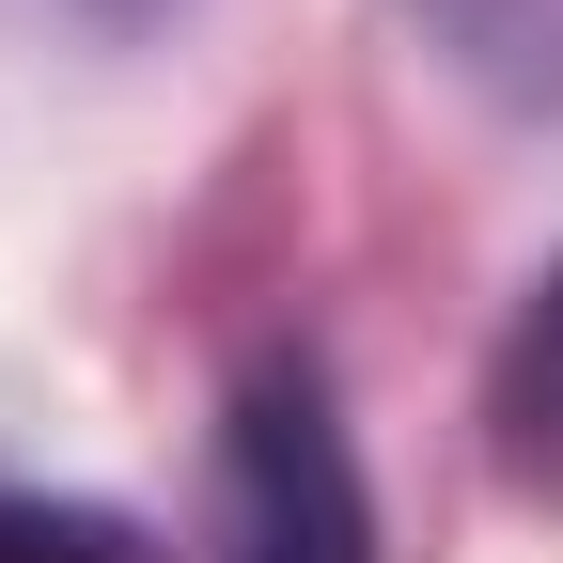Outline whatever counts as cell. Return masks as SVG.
<instances>
[{"label": "cell", "instance_id": "6da1fadb", "mask_svg": "<svg viewBox=\"0 0 563 563\" xmlns=\"http://www.w3.org/2000/svg\"><path fill=\"white\" fill-rule=\"evenodd\" d=\"M220 563H376L361 439L329 407V361H251L220 407Z\"/></svg>", "mask_w": 563, "mask_h": 563}, {"label": "cell", "instance_id": "7a4b0ae2", "mask_svg": "<svg viewBox=\"0 0 563 563\" xmlns=\"http://www.w3.org/2000/svg\"><path fill=\"white\" fill-rule=\"evenodd\" d=\"M485 454H501L517 501L563 517V251L532 266V298L501 329V361H485Z\"/></svg>", "mask_w": 563, "mask_h": 563}, {"label": "cell", "instance_id": "3957f363", "mask_svg": "<svg viewBox=\"0 0 563 563\" xmlns=\"http://www.w3.org/2000/svg\"><path fill=\"white\" fill-rule=\"evenodd\" d=\"M0 563H157L125 517L95 501H32V485H0Z\"/></svg>", "mask_w": 563, "mask_h": 563}]
</instances>
